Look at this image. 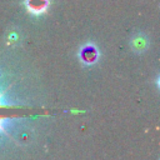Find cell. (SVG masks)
Here are the masks:
<instances>
[{
    "label": "cell",
    "instance_id": "cell-1",
    "mask_svg": "<svg viewBox=\"0 0 160 160\" xmlns=\"http://www.w3.org/2000/svg\"><path fill=\"white\" fill-rule=\"evenodd\" d=\"M79 58H80L82 64L90 65V64L96 61V59H98V50L91 44L90 45H85V46L81 48V50L79 52Z\"/></svg>",
    "mask_w": 160,
    "mask_h": 160
},
{
    "label": "cell",
    "instance_id": "cell-2",
    "mask_svg": "<svg viewBox=\"0 0 160 160\" xmlns=\"http://www.w3.org/2000/svg\"><path fill=\"white\" fill-rule=\"evenodd\" d=\"M130 48L135 52H144L149 48V38L144 34H136L130 40Z\"/></svg>",
    "mask_w": 160,
    "mask_h": 160
},
{
    "label": "cell",
    "instance_id": "cell-3",
    "mask_svg": "<svg viewBox=\"0 0 160 160\" xmlns=\"http://www.w3.org/2000/svg\"><path fill=\"white\" fill-rule=\"evenodd\" d=\"M26 6L29 11L34 14H41L48 8V0H26Z\"/></svg>",
    "mask_w": 160,
    "mask_h": 160
}]
</instances>
